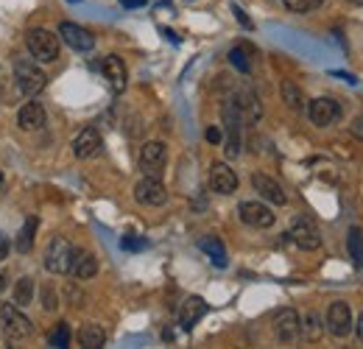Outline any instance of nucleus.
I'll use <instances>...</instances> for the list:
<instances>
[{"label": "nucleus", "instance_id": "nucleus-1", "mask_svg": "<svg viewBox=\"0 0 363 349\" xmlns=\"http://www.w3.org/2000/svg\"><path fill=\"white\" fill-rule=\"evenodd\" d=\"M0 327H3V333H6L9 341H26V338L34 336L31 318L23 313V307H17V305L0 307Z\"/></svg>", "mask_w": 363, "mask_h": 349}, {"label": "nucleus", "instance_id": "nucleus-2", "mask_svg": "<svg viewBox=\"0 0 363 349\" xmlns=\"http://www.w3.org/2000/svg\"><path fill=\"white\" fill-rule=\"evenodd\" d=\"M14 79H17L20 92L28 95V98L40 95L48 84L45 70H40V67L34 65V59H17V62H14Z\"/></svg>", "mask_w": 363, "mask_h": 349}, {"label": "nucleus", "instance_id": "nucleus-3", "mask_svg": "<svg viewBox=\"0 0 363 349\" xmlns=\"http://www.w3.org/2000/svg\"><path fill=\"white\" fill-rule=\"evenodd\" d=\"M26 48L37 62H56L59 59V37L48 28H31L26 34Z\"/></svg>", "mask_w": 363, "mask_h": 349}, {"label": "nucleus", "instance_id": "nucleus-4", "mask_svg": "<svg viewBox=\"0 0 363 349\" xmlns=\"http://www.w3.org/2000/svg\"><path fill=\"white\" fill-rule=\"evenodd\" d=\"M73 255H76V246L67 238L56 235V238H50V243L45 249V268L50 274H70Z\"/></svg>", "mask_w": 363, "mask_h": 349}, {"label": "nucleus", "instance_id": "nucleus-5", "mask_svg": "<svg viewBox=\"0 0 363 349\" xmlns=\"http://www.w3.org/2000/svg\"><path fill=\"white\" fill-rule=\"evenodd\" d=\"M341 115H344V109H341V104H338L335 98L321 95V98H313V101L308 104V118H311V123L318 126V129H327V126L338 123Z\"/></svg>", "mask_w": 363, "mask_h": 349}, {"label": "nucleus", "instance_id": "nucleus-6", "mask_svg": "<svg viewBox=\"0 0 363 349\" xmlns=\"http://www.w3.org/2000/svg\"><path fill=\"white\" fill-rule=\"evenodd\" d=\"M352 324H355V318H352V310L347 302H330L327 316H324V327H327L330 336L347 338L352 333Z\"/></svg>", "mask_w": 363, "mask_h": 349}, {"label": "nucleus", "instance_id": "nucleus-7", "mask_svg": "<svg viewBox=\"0 0 363 349\" xmlns=\"http://www.w3.org/2000/svg\"><path fill=\"white\" fill-rule=\"evenodd\" d=\"M168 162V145L162 140H148L140 148V168L145 176H160Z\"/></svg>", "mask_w": 363, "mask_h": 349}, {"label": "nucleus", "instance_id": "nucleus-8", "mask_svg": "<svg viewBox=\"0 0 363 349\" xmlns=\"http://www.w3.org/2000/svg\"><path fill=\"white\" fill-rule=\"evenodd\" d=\"M135 199L143 207H162L168 201V190L160 176H143L135 184Z\"/></svg>", "mask_w": 363, "mask_h": 349}, {"label": "nucleus", "instance_id": "nucleus-9", "mask_svg": "<svg viewBox=\"0 0 363 349\" xmlns=\"http://www.w3.org/2000/svg\"><path fill=\"white\" fill-rule=\"evenodd\" d=\"M238 216H240V221L246 226H252V229H269V226H274V221H277L274 210L266 201H240Z\"/></svg>", "mask_w": 363, "mask_h": 349}, {"label": "nucleus", "instance_id": "nucleus-10", "mask_svg": "<svg viewBox=\"0 0 363 349\" xmlns=\"http://www.w3.org/2000/svg\"><path fill=\"white\" fill-rule=\"evenodd\" d=\"M288 238L302 249V252H313L321 246V232L311 218H296L288 229Z\"/></svg>", "mask_w": 363, "mask_h": 349}, {"label": "nucleus", "instance_id": "nucleus-11", "mask_svg": "<svg viewBox=\"0 0 363 349\" xmlns=\"http://www.w3.org/2000/svg\"><path fill=\"white\" fill-rule=\"evenodd\" d=\"M240 109L235 104V98H229L224 104V129H227V157H238L240 154Z\"/></svg>", "mask_w": 363, "mask_h": 349}, {"label": "nucleus", "instance_id": "nucleus-12", "mask_svg": "<svg viewBox=\"0 0 363 349\" xmlns=\"http://www.w3.org/2000/svg\"><path fill=\"white\" fill-rule=\"evenodd\" d=\"M274 336L282 344H294L299 341V313L294 307H285L274 316Z\"/></svg>", "mask_w": 363, "mask_h": 349}, {"label": "nucleus", "instance_id": "nucleus-13", "mask_svg": "<svg viewBox=\"0 0 363 349\" xmlns=\"http://www.w3.org/2000/svg\"><path fill=\"white\" fill-rule=\"evenodd\" d=\"M59 37L70 45L73 50H79V53H87V50L95 48V37H92L87 28L76 26V23H62L59 26Z\"/></svg>", "mask_w": 363, "mask_h": 349}, {"label": "nucleus", "instance_id": "nucleus-14", "mask_svg": "<svg viewBox=\"0 0 363 349\" xmlns=\"http://www.w3.org/2000/svg\"><path fill=\"white\" fill-rule=\"evenodd\" d=\"M252 187L257 190V196H263L269 204H277V207H282L285 201H288V193L282 190V184L272 179V176L266 174H255L252 176Z\"/></svg>", "mask_w": 363, "mask_h": 349}, {"label": "nucleus", "instance_id": "nucleus-15", "mask_svg": "<svg viewBox=\"0 0 363 349\" xmlns=\"http://www.w3.org/2000/svg\"><path fill=\"white\" fill-rule=\"evenodd\" d=\"M210 190L221 193V196H232L238 190V176L229 168L227 162H213L210 168Z\"/></svg>", "mask_w": 363, "mask_h": 349}, {"label": "nucleus", "instance_id": "nucleus-16", "mask_svg": "<svg viewBox=\"0 0 363 349\" xmlns=\"http://www.w3.org/2000/svg\"><path fill=\"white\" fill-rule=\"evenodd\" d=\"M101 145H104V140H101V134L95 126H87V129H82L76 134V140H73V154L79 157V160H92L98 151H101Z\"/></svg>", "mask_w": 363, "mask_h": 349}, {"label": "nucleus", "instance_id": "nucleus-17", "mask_svg": "<svg viewBox=\"0 0 363 349\" xmlns=\"http://www.w3.org/2000/svg\"><path fill=\"white\" fill-rule=\"evenodd\" d=\"M235 104H238V109H240V118H243V121L257 123V121L263 118V104H260V98H257V92H255V89H240V92L235 95Z\"/></svg>", "mask_w": 363, "mask_h": 349}, {"label": "nucleus", "instance_id": "nucleus-18", "mask_svg": "<svg viewBox=\"0 0 363 349\" xmlns=\"http://www.w3.org/2000/svg\"><path fill=\"white\" fill-rule=\"evenodd\" d=\"M101 70H104V76H106L109 87L115 89V92H123V89H126L129 73H126V65H123V59H121V56H106V59H104V65H101Z\"/></svg>", "mask_w": 363, "mask_h": 349}, {"label": "nucleus", "instance_id": "nucleus-19", "mask_svg": "<svg viewBox=\"0 0 363 349\" xmlns=\"http://www.w3.org/2000/svg\"><path fill=\"white\" fill-rule=\"evenodd\" d=\"M17 123H20V129L23 131L43 129V126L48 123V115H45V109H43V104H37V101L26 104V106L20 109V115H17Z\"/></svg>", "mask_w": 363, "mask_h": 349}, {"label": "nucleus", "instance_id": "nucleus-20", "mask_svg": "<svg viewBox=\"0 0 363 349\" xmlns=\"http://www.w3.org/2000/svg\"><path fill=\"white\" fill-rule=\"evenodd\" d=\"M207 313V302L201 297H187L179 307V324L182 330H193L199 324V318Z\"/></svg>", "mask_w": 363, "mask_h": 349}, {"label": "nucleus", "instance_id": "nucleus-21", "mask_svg": "<svg viewBox=\"0 0 363 349\" xmlns=\"http://www.w3.org/2000/svg\"><path fill=\"white\" fill-rule=\"evenodd\" d=\"M95 274H98V260H95V255L76 249L73 265H70V277H73V279H92Z\"/></svg>", "mask_w": 363, "mask_h": 349}, {"label": "nucleus", "instance_id": "nucleus-22", "mask_svg": "<svg viewBox=\"0 0 363 349\" xmlns=\"http://www.w3.org/2000/svg\"><path fill=\"white\" fill-rule=\"evenodd\" d=\"M199 249L216 262L218 268H227V249H224V243H221L216 235H204V238H199Z\"/></svg>", "mask_w": 363, "mask_h": 349}, {"label": "nucleus", "instance_id": "nucleus-23", "mask_svg": "<svg viewBox=\"0 0 363 349\" xmlns=\"http://www.w3.org/2000/svg\"><path fill=\"white\" fill-rule=\"evenodd\" d=\"M321 333H324V327H321V318H318L316 310H311V313H305V316L299 318V336H302L305 341L316 344L318 338H321Z\"/></svg>", "mask_w": 363, "mask_h": 349}, {"label": "nucleus", "instance_id": "nucleus-24", "mask_svg": "<svg viewBox=\"0 0 363 349\" xmlns=\"http://www.w3.org/2000/svg\"><path fill=\"white\" fill-rule=\"evenodd\" d=\"M79 344L84 349H101L106 344V330L101 324H84L79 330Z\"/></svg>", "mask_w": 363, "mask_h": 349}, {"label": "nucleus", "instance_id": "nucleus-25", "mask_svg": "<svg viewBox=\"0 0 363 349\" xmlns=\"http://www.w3.org/2000/svg\"><path fill=\"white\" fill-rule=\"evenodd\" d=\"M11 294H14V305L17 307L34 305V294H37V282H34V277H20Z\"/></svg>", "mask_w": 363, "mask_h": 349}, {"label": "nucleus", "instance_id": "nucleus-26", "mask_svg": "<svg viewBox=\"0 0 363 349\" xmlns=\"http://www.w3.org/2000/svg\"><path fill=\"white\" fill-rule=\"evenodd\" d=\"M34 238H37V218H26L20 235L14 238V249H17L20 255H28V252L34 249Z\"/></svg>", "mask_w": 363, "mask_h": 349}, {"label": "nucleus", "instance_id": "nucleus-27", "mask_svg": "<svg viewBox=\"0 0 363 349\" xmlns=\"http://www.w3.org/2000/svg\"><path fill=\"white\" fill-rule=\"evenodd\" d=\"M279 92H282V101L294 109V112H302L308 104V98H305V92H302V87L299 84H294V82H282V87H279Z\"/></svg>", "mask_w": 363, "mask_h": 349}, {"label": "nucleus", "instance_id": "nucleus-28", "mask_svg": "<svg viewBox=\"0 0 363 349\" xmlns=\"http://www.w3.org/2000/svg\"><path fill=\"white\" fill-rule=\"evenodd\" d=\"M347 249H350L352 262H355V265H363V232L358 226L350 229V235H347Z\"/></svg>", "mask_w": 363, "mask_h": 349}, {"label": "nucleus", "instance_id": "nucleus-29", "mask_svg": "<svg viewBox=\"0 0 363 349\" xmlns=\"http://www.w3.org/2000/svg\"><path fill=\"white\" fill-rule=\"evenodd\" d=\"M321 3L324 0H282V6L288 11H294V14H311V11H316Z\"/></svg>", "mask_w": 363, "mask_h": 349}, {"label": "nucleus", "instance_id": "nucleus-30", "mask_svg": "<svg viewBox=\"0 0 363 349\" xmlns=\"http://www.w3.org/2000/svg\"><path fill=\"white\" fill-rule=\"evenodd\" d=\"M48 344L56 349H65L67 344H70V327L62 321V324H56V330L48 336Z\"/></svg>", "mask_w": 363, "mask_h": 349}, {"label": "nucleus", "instance_id": "nucleus-31", "mask_svg": "<svg viewBox=\"0 0 363 349\" xmlns=\"http://www.w3.org/2000/svg\"><path fill=\"white\" fill-rule=\"evenodd\" d=\"M229 62H232L240 73H246V76L252 73V62H249V56H246V48H232V50H229Z\"/></svg>", "mask_w": 363, "mask_h": 349}, {"label": "nucleus", "instance_id": "nucleus-32", "mask_svg": "<svg viewBox=\"0 0 363 349\" xmlns=\"http://www.w3.org/2000/svg\"><path fill=\"white\" fill-rule=\"evenodd\" d=\"M40 299H43V310H48V313H53V310L59 307V294L53 291V285H50V282H45V285H43Z\"/></svg>", "mask_w": 363, "mask_h": 349}, {"label": "nucleus", "instance_id": "nucleus-33", "mask_svg": "<svg viewBox=\"0 0 363 349\" xmlns=\"http://www.w3.org/2000/svg\"><path fill=\"white\" fill-rule=\"evenodd\" d=\"M65 297L70 299V305H73V307H82V305H84V294H82V291L76 288V282H70V285L65 288Z\"/></svg>", "mask_w": 363, "mask_h": 349}, {"label": "nucleus", "instance_id": "nucleus-34", "mask_svg": "<svg viewBox=\"0 0 363 349\" xmlns=\"http://www.w3.org/2000/svg\"><path fill=\"white\" fill-rule=\"evenodd\" d=\"M123 249H145V240H135V238H123Z\"/></svg>", "mask_w": 363, "mask_h": 349}, {"label": "nucleus", "instance_id": "nucleus-35", "mask_svg": "<svg viewBox=\"0 0 363 349\" xmlns=\"http://www.w3.org/2000/svg\"><path fill=\"white\" fill-rule=\"evenodd\" d=\"M232 11H235V17H238V20H240V23L246 26V28H252V20H249V17L243 14V9H240V6H232Z\"/></svg>", "mask_w": 363, "mask_h": 349}, {"label": "nucleus", "instance_id": "nucleus-36", "mask_svg": "<svg viewBox=\"0 0 363 349\" xmlns=\"http://www.w3.org/2000/svg\"><path fill=\"white\" fill-rule=\"evenodd\" d=\"M350 129H352V134H355L358 140H363V115H361V118H355V121H352V126H350Z\"/></svg>", "mask_w": 363, "mask_h": 349}, {"label": "nucleus", "instance_id": "nucleus-37", "mask_svg": "<svg viewBox=\"0 0 363 349\" xmlns=\"http://www.w3.org/2000/svg\"><path fill=\"white\" fill-rule=\"evenodd\" d=\"M221 137H224L221 129H216V126H213V129H207V140H210V143H221Z\"/></svg>", "mask_w": 363, "mask_h": 349}, {"label": "nucleus", "instance_id": "nucleus-38", "mask_svg": "<svg viewBox=\"0 0 363 349\" xmlns=\"http://www.w3.org/2000/svg\"><path fill=\"white\" fill-rule=\"evenodd\" d=\"M352 327H355V333H358V338H361V341H363V310H361V313H358V316H355V324H352Z\"/></svg>", "mask_w": 363, "mask_h": 349}, {"label": "nucleus", "instance_id": "nucleus-39", "mask_svg": "<svg viewBox=\"0 0 363 349\" xmlns=\"http://www.w3.org/2000/svg\"><path fill=\"white\" fill-rule=\"evenodd\" d=\"M6 255H9V238H6L3 232H0V260H3Z\"/></svg>", "mask_w": 363, "mask_h": 349}, {"label": "nucleus", "instance_id": "nucleus-40", "mask_svg": "<svg viewBox=\"0 0 363 349\" xmlns=\"http://www.w3.org/2000/svg\"><path fill=\"white\" fill-rule=\"evenodd\" d=\"M121 3H123V6H126V9H137V6H143V3H145V0H121Z\"/></svg>", "mask_w": 363, "mask_h": 349}, {"label": "nucleus", "instance_id": "nucleus-41", "mask_svg": "<svg viewBox=\"0 0 363 349\" xmlns=\"http://www.w3.org/2000/svg\"><path fill=\"white\" fill-rule=\"evenodd\" d=\"M6 285H9V274L0 268V291H6Z\"/></svg>", "mask_w": 363, "mask_h": 349}, {"label": "nucleus", "instance_id": "nucleus-42", "mask_svg": "<svg viewBox=\"0 0 363 349\" xmlns=\"http://www.w3.org/2000/svg\"><path fill=\"white\" fill-rule=\"evenodd\" d=\"M355 3H358V6H363V0H355Z\"/></svg>", "mask_w": 363, "mask_h": 349}]
</instances>
